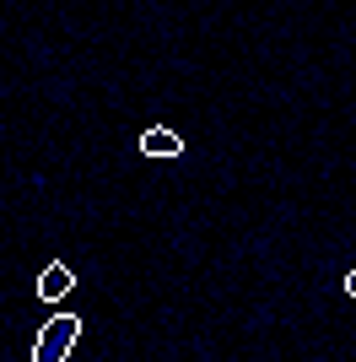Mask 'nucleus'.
<instances>
[{
	"label": "nucleus",
	"instance_id": "f257e3e1",
	"mask_svg": "<svg viewBox=\"0 0 356 362\" xmlns=\"http://www.w3.org/2000/svg\"><path fill=\"white\" fill-rule=\"evenodd\" d=\"M76 341H81V319L54 314L44 330H38V341H32V362H65L76 351Z\"/></svg>",
	"mask_w": 356,
	"mask_h": 362
},
{
	"label": "nucleus",
	"instance_id": "f03ea898",
	"mask_svg": "<svg viewBox=\"0 0 356 362\" xmlns=\"http://www.w3.org/2000/svg\"><path fill=\"white\" fill-rule=\"evenodd\" d=\"M76 287V276H71V265H44V276H38V298L44 303H54V298H65V292Z\"/></svg>",
	"mask_w": 356,
	"mask_h": 362
},
{
	"label": "nucleus",
	"instance_id": "7ed1b4c3",
	"mask_svg": "<svg viewBox=\"0 0 356 362\" xmlns=\"http://www.w3.org/2000/svg\"><path fill=\"white\" fill-rule=\"evenodd\" d=\"M141 151H146V157H178V151H184V141H178L167 124H151L146 136H141Z\"/></svg>",
	"mask_w": 356,
	"mask_h": 362
},
{
	"label": "nucleus",
	"instance_id": "20e7f679",
	"mask_svg": "<svg viewBox=\"0 0 356 362\" xmlns=\"http://www.w3.org/2000/svg\"><path fill=\"white\" fill-rule=\"evenodd\" d=\"M345 298H351V303H356V271H351V276H345Z\"/></svg>",
	"mask_w": 356,
	"mask_h": 362
}]
</instances>
